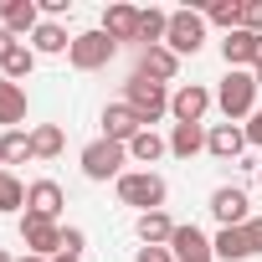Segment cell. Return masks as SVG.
<instances>
[{
    "mask_svg": "<svg viewBox=\"0 0 262 262\" xmlns=\"http://www.w3.org/2000/svg\"><path fill=\"white\" fill-rule=\"evenodd\" d=\"M252 47H257L252 31H226V41H221V62H226V72H252Z\"/></svg>",
    "mask_w": 262,
    "mask_h": 262,
    "instance_id": "16",
    "label": "cell"
},
{
    "mask_svg": "<svg viewBox=\"0 0 262 262\" xmlns=\"http://www.w3.org/2000/svg\"><path fill=\"white\" fill-rule=\"evenodd\" d=\"M211 252H216V262H247V257H252L242 226H221V231L211 236Z\"/></svg>",
    "mask_w": 262,
    "mask_h": 262,
    "instance_id": "19",
    "label": "cell"
},
{
    "mask_svg": "<svg viewBox=\"0 0 262 262\" xmlns=\"http://www.w3.org/2000/svg\"><path fill=\"white\" fill-rule=\"evenodd\" d=\"M31 67H36V52L21 41V47L6 57V62H0V77H11V82H26V77H31Z\"/></svg>",
    "mask_w": 262,
    "mask_h": 262,
    "instance_id": "28",
    "label": "cell"
},
{
    "mask_svg": "<svg viewBox=\"0 0 262 262\" xmlns=\"http://www.w3.org/2000/svg\"><path fill=\"white\" fill-rule=\"evenodd\" d=\"M165 155H170V139H160L155 128H144V134L128 144V160H134V165H155V160H165Z\"/></svg>",
    "mask_w": 262,
    "mask_h": 262,
    "instance_id": "25",
    "label": "cell"
},
{
    "mask_svg": "<svg viewBox=\"0 0 262 262\" xmlns=\"http://www.w3.org/2000/svg\"><path fill=\"white\" fill-rule=\"evenodd\" d=\"M16 262H47V257H36V252H26V257H16Z\"/></svg>",
    "mask_w": 262,
    "mask_h": 262,
    "instance_id": "37",
    "label": "cell"
},
{
    "mask_svg": "<svg viewBox=\"0 0 262 262\" xmlns=\"http://www.w3.org/2000/svg\"><path fill=\"white\" fill-rule=\"evenodd\" d=\"M21 206H26V185H21L11 170H0V211L11 216V211H21Z\"/></svg>",
    "mask_w": 262,
    "mask_h": 262,
    "instance_id": "29",
    "label": "cell"
},
{
    "mask_svg": "<svg viewBox=\"0 0 262 262\" xmlns=\"http://www.w3.org/2000/svg\"><path fill=\"white\" fill-rule=\"evenodd\" d=\"M139 262H175L170 247H139Z\"/></svg>",
    "mask_w": 262,
    "mask_h": 262,
    "instance_id": "34",
    "label": "cell"
},
{
    "mask_svg": "<svg viewBox=\"0 0 262 262\" xmlns=\"http://www.w3.org/2000/svg\"><path fill=\"white\" fill-rule=\"evenodd\" d=\"M0 262H16V257H11V252H6V247H0Z\"/></svg>",
    "mask_w": 262,
    "mask_h": 262,
    "instance_id": "38",
    "label": "cell"
},
{
    "mask_svg": "<svg viewBox=\"0 0 262 262\" xmlns=\"http://www.w3.org/2000/svg\"><path fill=\"white\" fill-rule=\"evenodd\" d=\"M0 26L11 36H31L41 26V6L36 0H0Z\"/></svg>",
    "mask_w": 262,
    "mask_h": 262,
    "instance_id": "13",
    "label": "cell"
},
{
    "mask_svg": "<svg viewBox=\"0 0 262 262\" xmlns=\"http://www.w3.org/2000/svg\"><path fill=\"white\" fill-rule=\"evenodd\" d=\"M201 149H206V128H201V123H175V128H170V155L190 160V155H201Z\"/></svg>",
    "mask_w": 262,
    "mask_h": 262,
    "instance_id": "22",
    "label": "cell"
},
{
    "mask_svg": "<svg viewBox=\"0 0 262 262\" xmlns=\"http://www.w3.org/2000/svg\"><path fill=\"white\" fill-rule=\"evenodd\" d=\"M165 47H170L175 57H195V52L206 47V16H201V11H170Z\"/></svg>",
    "mask_w": 262,
    "mask_h": 262,
    "instance_id": "5",
    "label": "cell"
},
{
    "mask_svg": "<svg viewBox=\"0 0 262 262\" xmlns=\"http://www.w3.org/2000/svg\"><path fill=\"white\" fill-rule=\"evenodd\" d=\"M123 165H128V149L113 144V139H93V144L82 149V175L98 180V185H103V180H118Z\"/></svg>",
    "mask_w": 262,
    "mask_h": 262,
    "instance_id": "6",
    "label": "cell"
},
{
    "mask_svg": "<svg viewBox=\"0 0 262 262\" xmlns=\"http://www.w3.org/2000/svg\"><path fill=\"white\" fill-rule=\"evenodd\" d=\"M134 72H139V77H149V82H175V72H180V57H175L170 47H144Z\"/></svg>",
    "mask_w": 262,
    "mask_h": 262,
    "instance_id": "14",
    "label": "cell"
},
{
    "mask_svg": "<svg viewBox=\"0 0 262 262\" xmlns=\"http://www.w3.org/2000/svg\"><path fill=\"white\" fill-rule=\"evenodd\" d=\"M82 247H88L82 226H62V252H57V257H82Z\"/></svg>",
    "mask_w": 262,
    "mask_h": 262,
    "instance_id": "30",
    "label": "cell"
},
{
    "mask_svg": "<svg viewBox=\"0 0 262 262\" xmlns=\"http://www.w3.org/2000/svg\"><path fill=\"white\" fill-rule=\"evenodd\" d=\"M242 31L262 36V0H242Z\"/></svg>",
    "mask_w": 262,
    "mask_h": 262,
    "instance_id": "31",
    "label": "cell"
},
{
    "mask_svg": "<svg viewBox=\"0 0 262 262\" xmlns=\"http://www.w3.org/2000/svg\"><path fill=\"white\" fill-rule=\"evenodd\" d=\"M201 16L221 31H242V0H211V6H201Z\"/></svg>",
    "mask_w": 262,
    "mask_h": 262,
    "instance_id": "26",
    "label": "cell"
},
{
    "mask_svg": "<svg viewBox=\"0 0 262 262\" xmlns=\"http://www.w3.org/2000/svg\"><path fill=\"white\" fill-rule=\"evenodd\" d=\"M16 47H21V36H11V31H6V26H0V62H6V57H11V52H16Z\"/></svg>",
    "mask_w": 262,
    "mask_h": 262,
    "instance_id": "36",
    "label": "cell"
},
{
    "mask_svg": "<svg viewBox=\"0 0 262 262\" xmlns=\"http://www.w3.org/2000/svg\"><path fill=\"white\" fill-rule=\"evenodd\" d=\"M139 134H144V123H139V113L128 108L123 98L103 108V139H113V144H123V149H128V144H134Z\"/></svg>",
    "mask_w": 262,
    "mask_h": 262,
    "instance_id": "9",
    "label": "cell"
},
{
    "mask_svg": "<svg viewBox=\"0 0 262 262\" xmlns=\"http://www.w3.org/2000/svg\"><path fill=\"white\" fill-rule=\"evenodd\" d=\"M170 252H175V262H216V252H211V236H206L195 221L175 226V236H170Z\"/></svg>",
    "mask_w": 262,
    "mask_h": 262,
    "instance_id": "11",
    "label": "cell"
},
{
    "mask_svg": "<svg viewBox=\"0 0 262 262\" xmlns=\"http://www.w3.org/2000/svg\"><path fill=\"white\" fill-rule=\"evenodd\" d=\"M134 231H139V242H144V247H170V236H175V221H170L165 211H144V216L134 221Z\"/></svg>",
    "mask_w": 262,
    "mask_h": 262,
    "instance_id": "20",
    "label": "cell"
},
{
    "mask_svg": "<svg viewBox=\"0 0 262 262\" xmlns=\"http://www.w3.org/2000/svg\"><path fill=\"white\" fill-rule=\"evenodd\" d=\"M257 72H226L221 77V88H216V108L226 113V123H236V118H252L257 113Z\"/></svg>",
    "mask_w": 262,
    "mask_h": 262,
    "instance_id": "2",
    "label": "cell"
},
{
    "mask_svg": "<svg viewBox=\"0 0 262 262\" xmlns=\"http://www.w3.org/2000/svg\"><path fill=\"white\" fill-rule=\"evenodd\" d=\"M0 170H6V149H0Z\"/></svg>",
    "mask_w": 262,
    "mask_h": 262,
    "instance_id": "40",
    "label": "cell"
},
{
    "mask_svg": "<svg viewBox=\"0 0 262 262\" xmlns=\"http://www.w3.org/2000/svg\"><path fill=\"white\" fill-rule=\"evenodd\" d=\"M206 149H211L216 160H236V155L247 149V128H242V123H216L211 134H206Z\"/></svg>",
    "mask_w": 262,
    "mask_h": 262,
    "instance_id": "15",
    "label": "cell"
},
{
    "mask_svg": "<svg viewBox=\"0 0 262 262\" xmlns=\"http://www.w3.org/2000/svg\"><path fill=\"white\" fill-rule=\"evenodd\" d=\"M247 206H252V201H247L242 185H216V190H211V216H216L221 226H247V221H252Z\"/></svg>",
    "mask_w": 262,
    "mask_h": 262,
    "instance_id": "10",
    "label": "cell"
},
{
    "mask_svg": "<svg viewBox=\"0 0 262 262\" xmlns=\"http://www.w3.org/2000/svg\"><path fill=\"white\" fill-rule=\"evenodd\" d=\"M257 180H262V165H257Z\"/></svg>",
    "mask_w": 262,
    "mask_h": 262,
    "instance_id": "42",
    "label": "cell"
},
{
    "mask_svg": "<svg viewBox=\"0 0 262 262\" xmlns=\"http://www.w3.org/2000/svg\"><path fill=\"white\" fill-rule=\"evenodd\" d=\"M165 31H170V11H139V52L144 47H165Z\"/></svg>",
    "mask_w": 262,
    "mask_h": 262,
    "instance_id": "24",
    "label": "cell"
},
{
    "mask_svg": "<svg viewBox=\"0 0 262 262\" xmlns=\"http://www.w3.org/2000/svg\"><path fill=\"white\" fill-rule=\"evenodd\" d=\"M67 11H72L67 0H41V16H47V21H57V16H67Z\"/></svg>",
    "mask_w": 262,
    "mask_h": 262,
    "instance_id": "35",
    "label": "cell"
},
{
    "mask_svg": "<svg viewBox=\"0 0 262 262\" xmlns=\"http://www.w3.org/2000/svg\"><path fill=\"white\" fill-rule=\"evenodd\" d=\"M123 103L139 113V123H144V128H155V123L170 113V88H165V82H149V77H139V72H134V77L123 82Z\"/></svg>",
    "mask_w": 262,
    "mask_h": 262,
    "instance_id": "3",
    "label": "cell"
},
{
    "mask_svg": "<svg viewBox=\"0 0 262 262\" xmlns=\"http://www.w3.org/2000/svg\"><path fill=\"white\" fill-rule=\"evenodd\" d=\"M242 231H247V247H252V257H257V252H262V216H252Z\"/></svg>",
    "mask_w": 262,
    "mask_h": 262,
    "instance_id": "32",
    "label": "cell"
},
{
    "mask_svg": "<svg viewBox=\"0 0 262 262\" xmlns=\"http://www.w3.org/2000/svg\"><path fill=\"white\" fill-rule=\"evenodd\" d=\"M113 185H118V201L134 206L139 216H144V211H165V195H170L165 175H155V170H123Z\"/></svg>",
    "mask_w": 262,
    "mask_h": 262,
    "instance_id": "1",
    "label": "cell"
},
{
    "mask_svg": "<svg viewBox=\"0 0 262 262\" xmlns=\"http://www.w3.org/2000/svg\"><path fill=\"white\" fill-rule=\"evenodd\" d=\"M242 128H247V144H257V149H262V108H257V113H252Z\"/></svg>",
    "mask_w": 262,
    "mask_h": 262,
    "instance_id": "33",
    "label": "cell"
},
{
    "mask_svg": "<svg viewBox=\"0 0 262 262\" xmlns=\"http://www.w3.org/2000/svg\"><path fill=\"white\" fill-rule=\"evenodd\" d=\"M21 242H26V252H36V257H57L62 252V226L57 221H41V216H31V211H21Z\"/></svg>",
    "mask_w": 262,
    "mask_h": 262,
    "instance_id": "8",
    "label": "cell"
},
{
    "mask_svg": "<svg viewBox=\"0 0 262 262\" xmlns=\"http://www.w3.org/2000/svg\"><path fill=\"white\" fill-rule=\"evenodd\" d=\"M31 52H36V57H62V52H72V36H67V26H57V21H41V26L31 31Z\"/></svg>",
    "mask_w": 262,
    "mask_h": 262,
    "instance_id": "18",
    "label": "cell"
},
{
    "mask_svg": "<svg viewBox=\"0 0 262 262\" xmlns=\"http://www.w3.org/2000/svg\"><path fill=\"white\" fill-rule=\"evenodd\" d=\"M62 206H67V195H62V185H57V180H31V185H26V211H31V216L57 221V216H62Z\"/></svg>",
    "mask_w": 262,
    "mask_h": 262,
    "instance_id": "12",
    "label": "cell"
},
{
    "mask_svg": "<svg viewBox=\"0 0 262 262\" xmlns=\"http://www.w3.org/2000/svg\"><path fill=\"white\" fill-rule=\"evenodd\" d=\"M118 57V41L98 26V31H77L72 36V52H67V62L77 67V72H98V67H108Z\"/></svg>",
    "mask_w": 262,
    "mask_h": 262,
    "instance_id": "4",
    "label": "cell"
},
{
    "mask_svg": "<svg viewBox=\"0 0 262 262\" xmlns=\"http://www.w3.org/2000/svg\"><path fill=\"white\" fill-rule=\"evenodd\" d=\"M211 103H216V93H211L206 82H180V88L170 93V113H175V123H201Z\"/></svg>",
    "mask_w": 262,
    "mask_h": 262,
    "instance_id": "7",
    "label": "cell"
},
{
    "mask_svg": "<svg viewBox=\"0 0 262 262\" xmlns=\"http://www.w3.org/2000/svg\"><path fill=\"white\" fill-rule=\"evenodd\" d=\"M257 88H262V67H257Z\"/></svg>",
    "mask_w": 262,
    "mask_h": 262,
    "instance_id": "41",
    "label": "cell"
},
{
    "mask_svg": "<svg viewBox=\"0 0 262 262\" xmlns=\"http://www.w3.org/2000/svg\"><path fill=\"white\" fill-rule=\"evenodd\" d=\"M103 31L123 47V41H139V11L134 6H108L103 11Z\"/></svg>",
    "mask_w": 262,
    "mask_h": 262,
    "instance_id": "17",
    "label": "cell"
},
{
    "mask_svg": "<svg viewBox=\"0 0 262 262\" xmlns=\"http://www.w3.org/2000/svg\"><path fill=\"white\" fill-rule=\"evenodd\" d=\"M0 149H6V165H26V160H36L26 128H6V134H0Z\"/></svg>",
    "mask_w": 262,
    "mask_h": 262,
    "instance_id": "27",
    "label": "cell"
},
{
    "mask_svg": "<svg viewBox=\"0 0 262 262\" xmlns=\"http://www.w3.org/2000/svg\"><path fill=\"white\" fill-rule=\"evenodd\" d=\"M52 262H82V257H52Z\"/></svg>",
    "mask_w": 262,
    "mask_h": 262,
    "instance_id": "39",
    "label": "cell"
},
{
    "mask_svg": "<svg viewBox=\"0 0 262 262\" xmlns=\"http://www.w3.org/2000/svg\"><path fill=\"white\" fill-rule=\"evenodd\" d=\"M26 118V88L21 82H11V77H0V123H21Z\"/></svg>",
    "mask_w": 262,
    "mask_h": 262,
    "instance_id": "21",
    "label": "cell"
},
{
    "mask_svg": "<svg viewBox=\"0 0 262 262\" xmlns=\"http://www.w3.org/2000/svg\"><path fill=\"white\" fill-rule=\"evenodd\" d=\"M62 144H67L62 123H36V128H31V155H36V160H57Z\"/></svg>",
    "mask_w": 262,
    "mask_h": 262,
    "instance_id": "23",
    "label": "cell"
}]
</instances>
